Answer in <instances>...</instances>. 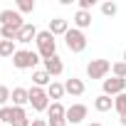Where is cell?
I'll list each match as a JSON object with an SVG mask.
<instances>
[{
  "instance_id": "6da1fadb",
  "label": "cell",
  "mask_w": 126,
  "mask_h": 126,
  "mask_svg": "<svg viewBox=\"0 0 126 126\" xmlns=\"http://www.w3.org/2000/svg\"><path fill=\"white\" fill-rule=\"evenodd\" d=\"M37 54L42 57V59H49V57H54L57 54V40H54V35L49 32V30H42V32H37Z\"/></svg>"
},
{
  "instance_id": "7a4b0ae2",
  "label": "cell",
  "mask_w": 126,
  "mask_h": 126,
  "mask_svg": "<svg viewBox=\"0 0 126 126\" xmlns=\"http://www.w3.org/2000/svg\"><path fill=\"white\" fill-rule=\"evenodd\" d=\"M40 59L42 57L37 52H32V49H17L15 57H13V67L15 69H35Z\"/></svg>"
},
{
  "instance_id": "3957f363",
  "label": "cell",
  "mask_w": 126,
  "mask_h": 126,
  "mask_svg": "<svg viewBox=\"0 0 126 126\" xmlns=\"http://www.w3.org/2000/svg\"><path fill=\"white\" fill-rule=\"evenodd\" d=\"M64 45H67L69 52L79 54V52L87 49V35H84L82 30H77V27H69V32L64 35Z\"/></svg>"
},
{
  "instance_id": "277c9868",
  "label": "cell",
  "mask_w": 126,
  "mask_h": 126,
  "mask_svg": "<svg viewBox=\"0 0 126 126\" xmlns=\"http://www.w3.org/2000/svg\"><path fill=\"white\" fill-rule=\"evenodd\" d=\"M30 104L35 111H47L49 109V96H47V89L42 87H30Z\"/></svg>"
},
{
  "instance_id": "5b68a950",
  "label": "cell",
  "mask_w": 126,
  "mask_h": 126,
  "mask_svg": "<svg viewBox=\"0 0 126 126\" xmlns=\"http://www.w3.org/2000/svg\"><path fill=\"white\" fill-rule=\"evenodd\" d=\"M111 72V62L109 59H92L87 64V77L89 79H104Z\"/></svg>"
},
{
  "instance_id": "8992f818",
  "label": "cell",
  "mask_w": 126,
  "mask_h": 126,
  "mask_svg": "<svg viewBox=\"0 0 126 126\" xmlns=\"http://www.w3.org/2000/svg\"><path fill=\"white\" fill-rule=\"evenodd\" d=\"M0 25H3V27H13V30H22L25 27V20H22V15L17 13V10H3V13H0Z\"/></svg>"
},
{
  "instance_id": "52a82bcc",
  "label": "cell",
  "mask_w": 126,
  "mask_h": 126,
  "mask_svg": "<svg viewBox=\"0 0 126 126\" xmlns=\"http://www.w3.org/2000/svg\"><path fill=\"white\" fill-rule=\"evenodd\" d=\"M101 87H104V94H106V96H119V94L126 92V79L111 77V79H104Z\"/></svg>"
},
{
  "instance_id": "ba28073f",
  "label": "cell",
  "mask_w": 126,
  "mask_h": 126,
  "mask_svg": "<svg viewBox=\"0 0 126 126\" xmlns=\"http://www.w3.org/2000/svg\"><path fill=\"white\" fill-rule=\"evenodd\" d=\"M87 114H89V109L84 104H72L67 109V124H82L87 119Z\"/></svg>"
},
{
  "instance_id": "9c48e42d",
  "label": "cell",
  "mask_w": 126,
  "mask_h": 126,
  "mask_svg": "<svg viewBox=\"0 0 126 126\" xmlns=\"http://www.w3.org/2000/svg\"><path fill=\"white\" fill-rule=\"evenodd\" d=\"M42 62H45V72H47L49 77H59L62 72H64V62H62L59 54H54V57H49V59H42Z\"/></svg>"
},
{
  "instance_id": "30bf717a",
  "label": "cell",
  "mask_w": 126,
  "mask_h": 126,
  "mask_svg": "<svg viewBox=\"0 0 126 126\" xmlns=\"http://www.w3.org/2000/svg\"><path fill=\"white\" fill-rule=\"evenodd\" d=\"M54 37H64L67 32H69V20H64V17H54V20H49V27H47Z\"/></svg>"
},
{
  "instance_id": "8fae6325",
  "label": "cell",
  "mask_w": 126,
  "mask_h": 126,
  "mask_svg": "<svg viewBox=\"0 0 126 126\" xmlns=\"http://www.w3.org/2000/svg\"><path fill=\"white\" fill-rule=\"evenodd\" d=\"M59 119H67V109L62 106V101H52L47 109V121H59Z\"/></svg>"
},
{
  "instance_id": "7c38bea8",
  "label": "cell",
  "mask_w": 126,
  "mask_h": 126,
  "mask_svg": "<svg viewBox=\"0 0 126 126\" xmlns=\"http://www.w3.org/2000/svg\"><path fill=\"white\" fill-rule=\"evenodd\" d=\"M72 22H74V27H77V30H82V32H84L87 27H92V13H87V10H77Z\"/></svg>"
},
{
  "instance_id": "4fadbf2b",
  "label": "cell",
  "mask_w": 126,
  "mask_h": 126,
  "mask_svg": "<svg viewBox=\"0 0 126 126\" xmlns=\"http://www.w3.org/2000/svg\"><path fill=\"white\" fill-rule=\"evenodd\" d=\"M32 40H37V27H35L32 22H25V27L17 32V42L27 45V42H32Z\"/></svg>"
},
{
  "instance_id": "5bb4252c",
  "label": "cell",
  "mask_w": 126,
  "mask_h": 126,
  "mask_svg": "<svg viewBox=\"0 0 126 126\" xmlns=\"http://www.w3.org/2000/svg\"><path fill=\"white\" fill-rule=\"evenodd\" d=\"M64 92L72 94V96H82V94H84V82L77 79V77H69V79L64 82Z\"/></svg>"
},
{
  "instance_id": "9a60e30c",
  "label": "cell",
  "mask_w": 126,
  "mask_h": 126,
  "mask_svg": "<svg viewBox=\"0 0 126 126\" xmlns=\"http://www.w3.org/2000/svg\"><path fill=\"white\" fill-rule=\"evenodd\" d=\"M25 104H30V89H25V87H15L13 89V106H25Z\"/></svg>"
},
{
  "instance_id": "2e32d148",
  "label": "cell",
  "mask_w": 126,
  "mask_h": 126,
  "mask_svg": "<svg viewBox=\"0 0 126 126\" xmlns=\"http://www.w3.org/2000/svg\"><path fill=\"white\" fill-rule=\"evenodd\" d=\"M52 82H54V79H52L45 69H35V72H32V87H42V89H47Z\"/></svg>"
},
{
  "instance_id": "e0dca14e",
  "label": "cell",
  "mask_w": 126,
  "mask_h": 126,
  "mask_svg": "<svg viewBox=\"0 0 126 126\" xmlns=\"http://www.w3.org/2000/svg\"><path fill=\"white\" fill-rule=\"evenodd\" d=\"M94 109L96 111H111L114 109V96H106V94H99L96 99H94Z\"/></svg>"
},
{
  "instance_id": "ac0fdd59",
  "label": "cell",
  "mask_w": 126,
  "mask_h": 126,
  "mask_svg": "<svg viewBox=\"0 0 126 126\" xmlns=\"http://www.w3.org/2000/svg\"><path fill=\"white\" fill-rule=\"evenodd\" d=\"M64 94H67V92H64V84H62V82H52V84L47 87V96H49V101H59Z\"/></svg>"
},
{
  "instance_id": "d6986e66",
  "label": "cell",
  "mask_w": 126,
  "mask_h": 126,
  "mask_svg": "<svg viewBox=\"0 0 126 126\" xmlns=\"http://www.w3.org/2000/svg\"><path fill=\"white\" fill-rule=\"evenodd\" d=\"M15 42L10 40H0V57H15Z\"/></svg>"
},
{
  "instance_id": "ffe728a7",
  "label": "cell",
  "mask_w": 126,
  "mask_h": 126,
  "mask_svg": "<svg viewBox=\"0 0 126 126\" xmlns=\"http://www.w3.org/2000/svg\"><path fill=\"white\" fill-rule=\"evenodd\" d=\"M114 109H116V114H119L121 119L126 116V92L119 94V96H114Z\"/></svg>"
},
{
  "instance_id": "44dd1931",
  "label": "cell",
  "mask_w": 126,
  "mask_h": 126,
  "mask_svg": "<svg viewBox=\"0 0 126 126\" xmlns=\"http://www.w3.org/2000/svg\"><path fill=\"white\" fill-rule=\"evenodd\" d=\"M111 74L119 77V79H126V62H124V59H119V62L111 64Z\"/></svg>"
},
{
  "instance_id": "7402d4cb",
  "label": "cell",
  "mask_w": 126,
  "mask_h": 126,
  "mask_svg": "<svg viewBox=\"0 0 126 126\" xmlns=\"http://www.w3.org/2000/svg\"><path fill=\"white\" fill-rule=\"evenodd\" d=\"M0 121H3V126H13V106L0 109Z\"/></svg>"
},
{
  "instance_id": "603a6c76",
  "label": "cell",
  "mask_w": 126,
  "mask_h": 126,
  "mask_svg": "<svg viewBox=\"0 0 126 126\" xmlns=\"http://www.w3.org/2000/svg\"><path fill=\"white\" fill-rule=\"evenodd\" d=\"M10 99H13V89L0 84V109H3V106H8V101H10Z\"/></svg>"
},
{
  "instance_id": "cb8c5ba5",
  "label": "cell",
  "mask_w": 126,
  "mask_h": 126,
  "mask_svg": "<svg viewBox=\"0 0 126 126\" xmlns=\"http://www.w3.org/2000/svg\"><path fill=\"white\" fill-rule=\"evenodd\" d=\"M101 13H104L106 17H114V15L119 13V5H116V3H111V0H109V3H101Z\"/></svg>"
},
{
  "instance_id": "d4e9b609",
  "label": "cell",
  "mask_w": 126,
  "mask_h": 126,
  "mask_svg": "<svg viewBox=\"0 0 126 126\" xmlns=\"http://www.w3.org/2000/svg\"><path fill=\"white\" fill-rule=\"evenodd\" d=\"M35 10V0H17V13H32Z\"/></svg>"
},
{
  "instance_id": "484cf974",
  "label": "cell",
  "mask_w": 126,
  "mask_h": 126,
  "mask_svg": "<svg viewBox=\"0 0 126 126\" xmlns=\"http://www.w3.org/2000/svg\"><path fill=\"white\" fill-rule=\"evenodd\" d=\"M0 37H3V40H10V42H17V30H13V27H0Z\"/></svg>"
},
{
  "instance_id": "4316f807",
  "label": "cell",
  "mask_w": 126,
  "mask_h": 126,
  "mask_svg": "<svg viewBox=\"0 0 126 126\" xmlns=\"http://www.w3.org/2000/svg\"><path fill=\"white\" fill-rule=\"evenodd\" d=\"M94 5H96V0H79V10H87L89 13Z\"/></svg>"
},
{
  "instance_id": "83f0119b",
  "label": "cell",
  "mask_w": 126,
  "mask_h": 126,
  "mask_svg": "<svg viewBox=\"0 0 126 126\" xmlns=\"http://www.w3.org/2000/svg\"><path fill=\"white\" fill-rule=\"evenodd\" d=\"M30 126H49V124H47V119H32Z\"/></svg>"
},
{
  "instance_id": "f1b7e54d",
  "label": "cell",
  "mask_w": 126,
  "mask_h": 126,
  "mask_svg": "<svg viewBox=\"0 0 126 126\" xmlns=\"http://www.w3.org/2000/svg\"><path fill=\"white\" fill-rule=\"evenodd\" d=\"M87 126H101V124H99V121H92V124H87Z\"/></svg>"
},
{
  "instance_id": "f546056e",
  "label": "cell",
  "mask_w": 126,
  "mask_h": 126,
  "mask_svg": "<svg viewBox=\"0 0 126 126\" xmlns=\"http://www.w3.org/2000/svg\"><path fill=\"white\" fill-rule=\"evenodd\" d=\"M121 126H126V116H124V119H121Z\"/></svg>"
},
{
  "instance_id": "4dcf8cb0",
  "label": "cell",
  "mask_w": 126,
  "mask_h": 126,
  "mask_svg": "<svg viewBox=\"0 0 126 126\" xmlns=\"http://www.w3.org/2000/svg\"><path fill=\"white\" fill-rule=\"evenodd\" d=\"M121 59H124V62H126V49H124V57H121Z\"/></svg>"
},
{
  "instance_id": "1f68e13d",
  "label": "cell",
  "mask_w": 126,
  "mask_h": 126,
  "mask_svg": "<svg viewBox=\"0 0 126 126\" xmlns=\"http://www.w3.org/2000/svg\"><path fill=\"white\" fill-rule=\"evenodd\" d=\"M0 126H3V121H0Z\"/></svg>"
}]
</instances>
